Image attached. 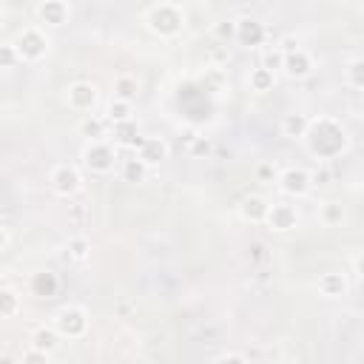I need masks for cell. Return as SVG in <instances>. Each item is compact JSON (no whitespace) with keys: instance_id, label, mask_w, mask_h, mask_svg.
<instances>
[{"instance_id":"cell-1","label":"cell","mask_w":364,"mask_h":364,"mask_svg":"<svg viewBox=\"0 0 364 364\" xmlns=\"http://www.w3.org/2000/svg\"><path fill=\"white\" fill-rule=\"evenodd\" d=\"M304 139H307V151L318 159H333L347 148V131L333 117L310 119V131Z\"/></svg>"},{"instance_id":"cell-2","label":"cell","mask_w":364,"mask_h":364,"mask_svg":"<svg viewBox=\"0 0 364 364\" xmlns=\"http://www.w3.org/2000/svg\"><path fill=\"white\" fill-rule=\"evenodd\" d=\"M145 23L159 37H173L185 26V11L179 3H154L145 9Z\"/></svg>"},{"instance_id":"cell-3","label":"cell","mask_w":364,"mask_h":364,"mask_svg":"<svg viewBox=\"0 0 364 364\" xmlns=\"http://www.w3.org/2000/svg\"><path fill=\"white\" fill-rule=\"evenodd\" d=\"M48 46H51V40H48V34H46L40 26H26V28L14 37V48H17L20 60H26V63L43 60V57L48 54Z\"/></svg>"},{"instance_id":"cell-4","label":"cell","mask_w":364,"mask_h":364,"mask_svg":"<svg viewBox=\"0 0 364 364\" xmlns=\"http://www.w3.org/2000/svg\"><path fill=\"white\" fill-rule=\"evenodd\" d=\"M51 327H54L63 338H80V336H85V330H88V313H85L80 304L60 307V310L54 313Z\"/></svg>"},{"instance_id":"cell-5","label":"cell","mask_w":364,"mask_h":364,"mask_svg":"<svg viewBox=\"0 0 364 364\" xmlns=\"http://www.w3.org/2000/svg\"><path fill=\"white\" fill-rule=\"evenodd\" d=\"M114 159H117V148L108 139H94L82 148V165L91 173H108L114 171Z\"/></svg>"},{"instance_id":"cell-6","label":"cell","mask_w":364,"mask_h":364,"mask_svg":"<svg viewBox=\"0 0 364 364\" xmlns=\"http://www.w3.org/2000/svg\"><path fill=\"white\" fill-rule=\"evenodd\" d=\"M48 182H51V191L57 196H74L82 188V176H80L77 165H68V162L54 165L48 173Z\"/></svg>"},{"instance_id":"cell-7","label":"cell","mask_w":364,"mask_h":364,"mask_svg":"<svg viewBox=\"0 0 364 364\" xmlns=\"http://www.w3.org/2000/svg\"><path fill=\"white\" fill-rule=\"evenodd\" d=\"M279 188L287 196H304L313 188V173L304 171V168H284L279 173Z\"/></svg>"},{"instance_id":"cell-8","label":"cell","mask_w":364,"mask_h":364,"mask_svg":"<svg viewBox=\"0 0 364 364\" xmlns=\"http://www.w3.org/2000/svg\"><path fill=\"white\" fill-rule=\"evenodd\" d=\"M34 14L43 26H63L71 17V6L65 0H43L34 6Z\"/></svg>"},{"instance_id":"cell-9","label":"cell","mask_w":364,"mask_h":364,"mask_svg":"<svg viewBox=\"0 0 364 364\" xmlns=\"http://www.w3.org/2000/svg\"><path fill=\"white\" fill-rule=\"evenodd\" d=\"M97 85L94 82H71L65 91V102L74 111H91L97 105Z\"/></svg>"},{"instance_id":"cell-10","label":"cell","mask_w":364,"mask_h":364,"mask_svg":"<svg viewBox=\"0 0 364 364\" xmlns=\"http://www.w3.org/2000/svg\"><path fill=\"white\" fill-rule=\"evenodd\" d=\"M264 222H267L273 230H290V228H296L299 213H296V208L287 205V202H273L270 210H267V219H264Z\"/></svg>"},{"instance_id":"cell-11","label":"cell","mask_w":364,"mask_h":364,"mask_svg":"<svg viewBox=\"0 0 364 364\" xmlns=\"http://www.w3.org/2000/svg\"><path fill=\"white\" fill-rule=\"evenodd\" d=\"M267 37V28L253 20V17H245V20H236V40L242 46H262V40Z\"/></svg>"},{"instance_id":"cell-12","label":"cell","mask_w":364,"mask_h":364,"mask_svg":"<svg viewBox=\"0 0 364 364\" xmlns=\"http://www.w3.org/2000/svg\"><path fill=\"white\" fill-rule=\"evenodd\" d=\"M313 57L304 51V48H296V51H290L287 57H284V74L287 77H296V80H301V77H310L313 74Z\"/></svg>"},{"instance_id":"cell-13","label":"cell","mask_w":364,"mask_h":364,"mask_svg":"<svg viewBox=\"0 0 364 364\" xmlns=\"http://www.w3.org/2000/svg\"><path fill=\"white\" fill-rule=\"evenodd\" d=\"M136 156L145 162V165H159L165 156H168V145L159 139V136H145L136 148Z\"/></svg>"},{"instance_id":"cell-14","label":"cell","mask_w":364,"mask_h":364,"mask_svg":"<svg viewBox=\"0 0 364 364\" xmlns=\"http://www.w3.org/2000/svg\"><path fill=\"white\" fill-rule=\"evenodd\" d=\"M28 287H31L34 296H46V299H51V296H57V290H60V279H57L51 270H40V273L31 276Z\"/></svg>"},{"instance_id":"cell-15","label":"cell","mask_w":364,"mask_h":364,"mask_svg":"<svg viewBox=\"0 0 364 364\" xmlns=\"http://www.w3.org/2000/svg\"><path fill=\"white\" fill-rule=\"evenodd\" d=\"M267 210H270V205H267L262 196H247V199H242V205H239V216H242L245 222H264V219H267Z\"/></svg>"},{"instance_id":"cell-16","label":"cell","mask_w":364,"mask_h":364,"mask_svg":"<svg viewBox=\"0 0 364 364\" xmlns=\"http://www.w3.org/2000/svg\"><path fill=\"white\" fill-rule=\"evenodd\" d=\"M318 293L327 296V299H338V296L347 293V279H344L341 273H336V270L321 273V276H318Z\"/></svg>"},{"instance_id":"cell-17","label":"cell","mask_w":364,"mask_h":364,"mask_svg":"<svg viewBox=\"0 0 364 364\" xmlns=\"http://www.w3.org/2000/svg\"><path fill=\"white\" fill-rule=\"evenodd\" d=\"M60 338H63V336H60L54 327H37V330L31 333V347L51 355V353L60 347Z\"/></svg>"},{"instance_id":"cell-18","label":"cell","mask_w":364,"mask_h":364,"mask_svg":"<svg viewBox=\"0 0 364 364\" xmlns=\"http://www.w3.org/2000/svg\"><path fill=\"white\" fill-rule=\"evenodd\" d=\"M136 91H139V80L134 74H119L114 80V100H125V102H134L136 100Z\"/></svg>"},{"instance_id":"cell-19","label":"cell","mask_w":364,"mask_h":364,"mask_svg":"<svg viewBox=\"0 0 364 364\" xmlns=\"http://www.w3.org/2000/svg\"><path fill=\"white\" fill-rule=\"evenodd\" d=\"M307 131H310V119L304 117V114H284V119H282V134L284 136H299V139H304L307 136Z\"/></svg>"},{"instance_id":"cell-20","label":"cell","mask_w":364,"mask_h":364,"mask_svg":"<svg viewBox=\"0 0 364 364\" xmlns=\"http://www.w3.org/2000/svg\"><path fill=\"white\" fill-rule=\"evenodd\" d=\"M80 131L88 136V142H94V139H105L108 136V117H85L82 119V125H80Z\"/></svg>"},{"instance_id":"cell-21","label":"cell","mask_w":364,"mask_h":364,"mask_svg":"<svg viewBox=\"0 0 364 364\" xmlns=\"http://www.w3.org/2000/svg\"><path fill=\"white\" fill-rule=\"evenodd\" d=\"M114 142H119V145H131V148H139V136H136V125H134V119H128V122H117L114 125Z\"/></svg>"},{"instance_id":"cell-22","label":"cell","mask_w":364,"mask_h":364,"mask_svg":"<svg viewBox=\"0 0 364 364\" xmlns=\"http://www.w3.org/2000/svg\"><path fill=\"white\" fill-rule=\"evenodd\" d=\"M145 173H148V165H145L136 154L128 156V159H122V179H125V182H142Z\"/></svg>"},{"instance_id":"cell-23","label":"cell","mask_w":364,"mask_h":364,"mask_svg":"<svg viewBox=\"0 0 364 364\" xmlns=\"http://www.w3.org/2000/svg\"><path fill=\"white\" fill-rule=\"evenodd\" d=\"M105 114H108V122H114V125H117V122H128V119H134V117H131V114H134V105L125 102V100H111Z\"/></svg>"},{"instance_id":"cell-24","label":"cell","mask_w":364,"mask_h":364,"mask_svg":"<svg viewBox=\"0 0 364 364\" xmlns=\"http://www.w3.org/2000/svg\"><path fill=\"white\" fill-rule=\"evenodd\" d=\"M344 80H347V85L364 91V57H355V60L347 63V68H344Z\"/></svg>"},{"instance_id":"cell-25","label":"cell","mask_w":364,"mask_h":364,"mask_svg":"<svg viewBox=\"0 0 364 364\" xmlns=\"http://www.w3.org/2000/svg\"><path fill=\"white\" fill-rule=\"evenodd\" d=\"M273 82H276V74H273V71H267V68H262V65L250 71V88H253V91L264 94V91L273 88Z\"/></svg>"},{"instance_id":"cell-26","label":"cell","mask_w":364,"mask_h":364,"mask_svg":"<svg viewBox=\"0 0 364 364\" xmlns=\"http://www.w3.org/2000/svg\"><path fill=\"white\" fill-rule=\"evenodd\" d=\"M17 313H20V296L6 287V290L0 293V316H3V318H14Z\"/></svg>"},{"instance_id":"cell-27","label":"cell","mask_w":364,"mask_h":364,"mask_svg":"<svg viewBox=\"0 0 364 364\" xmlns=\"http://www.w3.org/2000/svg\"><path fill=\"white\" fill-rule=\"evenodd\" d=\"M88 250H91V242H88L85 236H71V239H68V259L85 262V259H88Z\"/></svg>"},{"instance_id":"cell-28","label":"cell","mask_w":364,"mask_h":364,"mask_svg":"<svg viewBox=\"0 0 364 364\" xmlns=\"http://www.w3.org/2000/svg\"><path fill=\"white\" fill-rule=\"evenodd\" d=\"M318 219H321V225H338L341 219H344V210H341V205H336V202H324L321 205V210H318Z\"/></svg>"},{"instance_id":"cell-29","label":"cell","mask_w":364,"mask_h":364,"mask_svg":"<svg viewBox=\"0 0 364 364\" xmlns=\"http://www.w3.org/2000/svg\"><path fill=\"white\" fill-rule=\"evenodd\" d=\"M284 51H282V46H276V48H270V51H264V57H262V68H267V71H276V68H284Z\"/></svg>"},{"instance_id":"cell-30","label":"cell","mask_w":364,"mask_h":364,"mask_svg":"<svg viewBox=\"0 0 364 364\" xmlns=\"http://www.w3.org/2000/svg\"><path fill=\"white\" fill-rule=\"evenodd\" d=\"M17 63H23V60L14 48V43H0V68H14Z\"/></svg>"},{"instance_id":"cell-31","label":"cell","mask_w":364,"mask_h":364,"mask_svg":"<svg viewBox=\"0 0 364 364\" xmlns=\"http://www.w3.org/2000/svg\"><path fill=\"white\" fill-rule=\"evenodd\" d=\"M20 364H51V361H48V353H40V350H34V347H28V350L23 353V358H20Z\"/></svg>"},{"instance_id":"cell-32","label":"cell","mask_w":364,"mask_h":364,"mask_svg":"<svg viewBox=\"0 0 364 364\" xmlns=\"http://www.w3.org/2000/svg\"><path fill=\"white\" fill-rule=\"evenodd\" d=\"M216 34H219V37H236V23H233V20H222V23L216 26Z\"/></svg>"},{"instance_id":"cell-33","label":"cell","mask_w":364,"mask_h":364,"mask_svg":"<svg viewBox=\"0 0 364 364\" xmlns=\"http://www.w3.org/2000/svg\"><path fill=\"white\" fill-rule=\"evenodd\" d=\"M191 154H208V139L205 136H191Z\"/></svg>"},{"instance_id":"cell-34","label":"cell","mask_w":364,"mask_h":364,"mask_svg":"<svg viewBox=\"0 0 364 364\" xmlns=\"http://www.w3.org/2000/svg\"><path fill=\"white\" fill-rule=\"evenodd\" d=\"M219 364H247V358L242 353H225L219 355Z\"/></svg>"},{"instance_id":"cell-35","label":"cell","mask_w":364,"mask_h":364,"mask_svg":"<svg viewBox=\"0 0 364 364\" xmlns=\"http://www.w3.org/2000/svg\"><path fill=\"white\" fill-rule=\"evenodd\" d=\"M9 242H11V230H9V225H3L0 228V250H9Z\"/></svg>"},{"instance_id":"cell-36","label":"cell","mask_w":364,"mask_h":364,"mask_svg":"<svg viewBox=\"0 0 364 364\" xmlns=\"http://www.w3.org/2000/svg\"><path fill=\"white\" fill-rule=\"evenodd\" d=\"M353 270H355L358 276H364V253H358V256H353Z\"/></svg>"},{"instance_id":"cell-37","label":"cell","mask_w":364,"mask_h":364,"mask_svg":"<svg viewBox=\"0 0 364 364\" xmlns=\"http://www.w3.org/2000/svg\"><path fill=\"white\" fill-rule=\"evenodd\" d=\"M262 179H267V176H273V168L270 165H259V171H256Z\"/></svg>"},{"instance_id":"cell-38","label":"cell","mask_w":364,"mask_h":364,"mask_svg":"<svg viewBox=\"0 0 364 364\" xmlns=\"http://www.w3.org/2000/svg\"><path fill=\"white\" fill-rule=\"evenodd\" d=\"M0 364H17V361H14V358H11L9 353H3V358H0Z\"/></svg>"},{"instance_id":"cell-39","label":"cell","mask_w":364,"mask_h":364,"mask_svg":"<svg viewBox=\"0 0 364 364\" xmlns=\"http://www.w3.org/2000/svg\"><path fill=\"white\" fill-rule=\"evenodd\" d=\"M276 364H296V361H290V358H282V361H276Z\"/></svg>"},{"instance_id":"cell-40","label":"cell","mask_w":364,"mask_h":364,"mask_svg":"<svg viewBox=\"0 0 364 364\" xmlns=\"http://www.w3.org/2000/svg\"><path fill=\"white\" fill-rule=\"evenodd\" d=\"M51 364H54V361H51Z\"/></svg>"}]
</instances>
